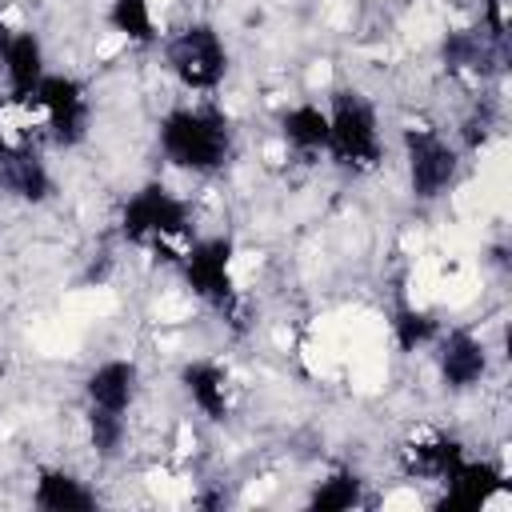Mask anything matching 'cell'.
I'll list each match as a JSON object with an SVG mask.
<instances>
[{"mask_svg":"<svg viewBox=\"0 0 512 512\" xmlns=\"http://www.w3.org/2000/svg\"><path fill=\"white\" fill-rule=\"evenodd\" d=\"M156 140H160V152L168 164H176L184 172H200V176L220 172L236 148L232 120L216 108H196V104H180V108L164 112Z\"/></svg>","mask_w":512,"mask_h":512,"instance_id":"6da1fadb","label":"cell"},{"mask_svg":"<svg viewBox=\"0 0 512 512\" xmlns=\"http://www.w3.org/2000/svg\"><path fill=\"white\" fill-rule=\"evenodd\" d=\"M464 460H468V456H464V448H460L456 440H428V444H416V448L404 452L408 472L428 476V480H440V484H444Z\"/></svg>","mask_w":512,"mask_h":512,"instance_id":"2e32d148","label":"cell"},{"mask_svg":"<svg viewBox=\"0 0 512 512\" xmlns=\"http://www.w3.org/2000/svg\"><path fill=\"white\" fill-rule=\"evenodd\" d=\"M192 232V208L164 184H144L140 192L128 196L120 212V236L132 244H160Z\"/></svg>","mask_w":512,"mask_h":512,"instance_id":"277c9868","label":"cell"},{"mask_svg":"<svg viewBox=\"0 0 512 512\" xmlns=\"http://www.w3.org/2000/svg\"><path fill=\"white\" fill-rule=\"evenodd\" d=\"M136 392H140V368H136V360H124V356L100 360V364L84 376L88 408L128 412V408L136 404Z\"/></svg>","mask_w":512,"mask_h":512,"instance_id":"30bf717a","label":"cell"},{"mask_svg":"<svg viewBox=\"0 0 512 512\" xmlns=\"http://www.w3.org/2000/svg\"><path fill=\"white\" fill-rule=\"evenodd\" d=\"M380 148V116L372 100L356 88H340L328 108V156L352 172H372Z\"/></svg>","mask_w":512,"mask_h":512,"instance_id":"7a4b0ae2","label":"cell"},{"mask_svg":"<svg viewBox=\"0 0 512 512\" xmlns=\"http://www.w3.org/2000/svg\"><path fill=\"white\" fill-rule=\"evenodd\" d=\"M124 436H128V424H124V412H108V408H88V440L96 448V456L112 460L120 448H124Z\"/></svg>","mask_w":512,"mask_h":512,"instance_id":"ffe728a7","label":"cell"},{"mask_svg":"<svg viewBox=\"0 0 512 512\" xmlns=\"http://www.w3.org/2000/svg\"><path fill=\"white\" fill-rule=\"evenodd\" d=\"M392 336H396V348L400 352H420L428 344H436L440 336V324L432 312H420V308H400L396 320H392Z\"/></svg>","mask_w":512,"mask_h":512,"instance_id":"d6986e66","label":"cell"},{"mask_svg":"<svg viewBox=\"0 0 512 512\" xmlns=\"http://www.w3.org/2000/svg\"><path fill=\"white\" fill-rule=\"evenodd\" d=\"M180 384L188 392V400L208 416V420H224L232 408V380L216 360H188L180 368Z\"/></svg>","mask_w":512,"mask_h":512,"instance_id":"4fadbf2b","label":"cell"},{"mask_svg":"<svg viewBox=\"0 0 512 512\" xmlns=\"http://www.w3.org/2000/svg\"><path fill=\"white\" fill-rule=\"evenodd\" d=\"M280 140L296 156L328 152V108H320V104H292L280 116Z\"/></svg>","mask_w":512,"mask_h":512,"instance_id":"9a60e30c","label":"cell"},{"mask_svg":"<svg viewBox=\"0 0 512 512\" xmlns=\"http://www.w3.org/2000/svg\"><path fill=\"white\" fill-rule=\"evenodd\" d=\"M444 488L448 492H444L440 508H448V512H476V508H484L504 488V472L496 464H488V460H464L444 480Z\"/></svg>","mask_w":512,"mask_h":512,"instance_id":"7c38bea8","label":"cell"},{"mask_svg":"<svg viewBox=\"0 0 512 512\" xmlns=\"http://www.w3.org/2000/svg\"><path fill=\"white\" fill-rule=\"evenodd\" d=\"M8 36H12V28H8V20H4V4H0V48L8 44Z\"/></svg>","mask_w":512,"mask_h":512,"instance_id":"44dd1931","label":"cell"},{"mask_svg":"<svg viewBox=\"0 0 512 512\" xmlns=\"http://www.w3.org/2000/svg\"><path fill=\"white\" fill-rule=\"evenodd\" d=\"M356 504H364V480L356 472H332L308 496V508L316 512H348Z\"/></svg>","mask_w":512,"mask_h":512,"instance_id":"ac0fdd59","label":"cell"},{"mask_svg":"<svg viewBox=\"0 0 512 512\" xmlns=\"http://www.w3.org/2000/svg\"><path fill=\"white\" fill-rule=\"evenodd\" d=\"M232 236H204L180 256V276L216 312H236V280H232Z\"/></svg>","mask_w":512,"mask_h":512,"instance_id":"52a82bcc","label":"cell"},{"mask_svg":"<svg viewBox=\"0 0 512 512\" xmlns=\"http://www.w3.org/2000/svg\"><path fill=\"white\" fill-rule=\"evenodd\" d=\"M436 368L444 388L452 392H468L488 376V348L480 336L472 332H448L436 336Z\"/></svg>","mask_w":512,"mask_h":512,"instance_id":"9c48e42d","label":"cell"},{"mask_svg":"<svg viewBox=\"0 0 512 512\" xmlns=\"http://www.w3.org/2000/svg\"><path fill=\"white\" fill-rule=\"evenodd\" d=\"M404 168L416 200H440L460 176V152L436 128H404Z\"/></svg>","mask_w":512,"mask_h":512,"instance_id":"8992f818","label":"cell"},{"mask_svg":"<svg viewBox=\"0 0 512 512\" xmlns=\"http://www.w3.org/2000/svg\"><path fill=\"white\" fill-rule=\"evenodd\" d=\"M28 108H40V112H44L48 136H52L60 148H76V144L88 136V124H92V96H88V88H84L76 76L44 72V80L36 84Z\"/></svg>","mask_w":512,"mask_h":512,"instance_id":"5b68a950","label":"cell"},{"mask_svg":"<svg viewBox=\"0 0 512 512\" xmlns=\"http://www.w3.org/2000/svg\"><path fill=\"white\" fill-rule=\"evenodd\" d=\"M164 64L168 72L192 88V92H212L224 84L228 76V48H224V36L196 20V24H184L176 36L164 40Z\"/></svg>","mask_w":512,"mask_h":512,"instance_id":"3957f363","label":"cell"},{"mask_svg":"<svg viewBox=\"0 0 512 512\" xmlns=\"http://www.w3.org/2000/svg\"><path fill=\"white\" fill-rule=\"evenodd\" d=\"M0 64H4V84H8V96L16 100V104H28L32 100V92H36V84L44 80V44H40V36L36 32H16L12 28V36H8V44L0 48Z\"/></svg>","mask_w":512,"mask_h":512,"instance_id":"8fae6325","label":"cell"},{"mask_svg":"<svg viewBox=\"0 0 512 512\" xmlns=\"http://www.w3.org/2000/svg\"><path fill=\"white\" fill-rule=\"evenodd\" d=\"M32 504L44 512H92L96 492L64 468H40V476L32 484Z\"/></svg>","mask_w":512,"mask_h":512,"instance_id":"5bb4252c","label":"cell"},{"mask_svg":"<svg viewBox=\"0 0 512 512\" xmlns=\"http://www.w3.org/2000/svg\"><path fill=\"white\" fill-rule=\"evenodd\" d=\"M108 24L112 32H120L132 44H156V16H152V0H112L108 4Z\"/></svg>","mask_w":512,"mask_h":512,"instance_id":"e0dca14e","label":"cell"},{"mask_svg":"<svg viewBox=\"0 0 512 512\" xmlns=\"http://www.w3.org/2000/svg\"><path fill=\"white\" fill-rule=\"evenodd\" d=\"M0 192L20 204H44L52 196V172L36 148L0 136Z\"/></svg>","mask_w":512,"mask_h":512,"instance_id":"ba28073f","label":"cell"}]
</instances>
